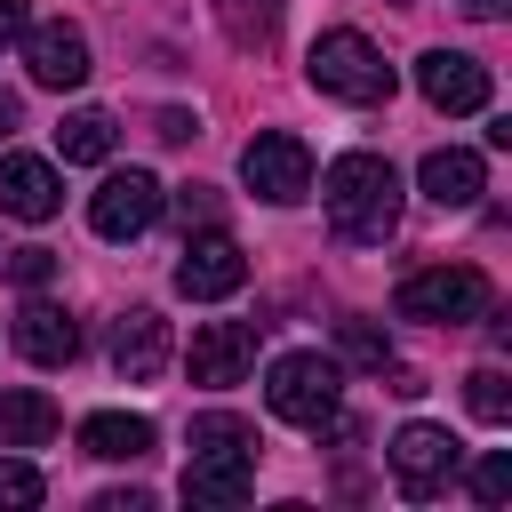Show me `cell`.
Instances as JSON below:
<instances>
[{
  "label": "cell",
  "mask_w": 512,
  "mask_h": 512,
  "mask_svg": "<svg viewBox=\"0 0 512 512\" xmlns=\"http://www.w3.org/2000/svg\"><path fill=\"white\" fill-rule=\"evenodd\" d=\"M48 272H56L48 248H16V256H8V280H16V288H48Z\"/></svg>",
  "instance_id": "obj_25"
},
{
  "label": "cell",
  "mask_w": 512,
  "mask_h": 512,
  "mask_svg": "<svg viewBox=\"0 0 512 512\" xmlns=\"http://www.w3.org/2000/svg\"><path fill=\"white\" fill-rule=\"evenodd\" d=\"M80 448H88V456H104V464H136V456H152V416L96 408V416L80 424Z\"/></svg>",
  "instance_id": "obj_17"
},
{
  "label": "cell",
  "mask_w": 512,
  "mask_h": 512,
  "mask_svg": "<svg viewBox=\"0 0 512 512\" xmlns=\"http://www.w3.org/2000/svg\"><path fill=\"white\" fill-rule=\"evenodd\" d=\"M488 304H496V288H488V272H480V264H424V272H408V280H400V296H392V312H400V320H432V328L480 320Z\"/></svg>",
  "instance_id": "obj_4"
},
{
  "label": "cell",
  "mask_w": 512,
  "mask_h": 512,
  "mask_svg": "<svg viewBox=\"0 0 512 512\" xmlns=\"http://www.w3.org/2000/svg\"><path fill=\"white\" fill-rule=\"evenodd\" d=\"M464 400H472L480 424H504V416H512V376H504V368H472V376H464Z\"/></svg>",
  "instance_id": "obj_22"
},
{
  "label": "cell",
  "mask_w": 512,
  "mask_h": 512,
  "mask_svg": "<svg viewBox=\"0 0 512 512\" xmlns=\"http://www.w3.org/2000/svg\"><path fill=\"white\" fill-rule=\"evenodd\" d=\"M336 400H344V368H336L328 352H280L272 376H264V408H272L280 424L320 432V424L336 416Z\"/></svg>",
  "instance_id": "obj_5"
},
{
  "label": "cell",
  "mask_w": 512,
  "mask_h": 512,
  "mask_svg": "<svg viewBox=\"0 0 512 512\" xmlns=\"http://www.w3.org/2000/svg\"><path fill=\"white\" fill-rule=\"evenodd\" d=\"M320 208H328V232L352 240V248L392 240V224H400V176H392V160H384V152H344V160H328Z\"/></svg>",
  "instance_id": "obj_1"
},
{
  "label": "cell",
  "mask_w": 512,
  "mask_h": 512,
  "mask_svg": "<svg viewBox=\"0 0 512 512\" xmlns=\"http://www.w3.org/2000/svg\"><path fill=\"white\" fill-rule=\"evenodd\" d=\"M416 184H424V200H440V208H472V200L488 192V168H480V152H464V144H440V152H424Z\"/></svg>",
  "instance_id": "obj_15"
},
{
  "label": "cell",
  "mask_w": 512,
  "mask_h": 512,
  "mask_svg": "<svg viewBox=\"0 0 512 512\" xmlns=\"http://www.w3.org/2000/svg\"><path fill=\"white\" fill-rule=\"evenodd\" d=\"M24 24H32V8H24V0H0V48H16Z\"/></svg>",
  "instance_id": "obj_27"
},
{
  "label": "cell",
  "mask_w": 512,
  "mask_h": 512,
  "mask_svg": "<svg viewBox=\"0 0 512 512\" xmlns=\"http://www.w3.org/2000/svg\"><path fill=\"white\" fill-rule=\"evenodd\" d=\"M56 432V400L48 392H32V384H16V392H0V448H40Z\"/></svg>",
  "instance_id": "obj_18"
},
{
  "label": "cell",
  "mask_w": 512,
  "mask_h": 512,
  "mask_svg": "<svg viewBox=\"0 0 512 512\" xmlns=\"http://www.w3.org/2000/svg\"><path fill=\"white\" fill-rule=\"evenodd\" d=\"M152 136H160V144H184V136H192V112H176V104H168V112L152 120Z\"/></svg>",
  "instance_id": "obj_28"
},
{
  "label": "cell",
  "mask_w": 512,
  "mask_h": 512,
  "mask_svg": "<svg viewBox=\"0 0 512 512\" xmlns=\"http://www.w3.org/2000/svg\"><path fill=\"white\" fill-rule=\"evenodd\" d=\"M464 16H480V24H488V16H504V0H464Z\"/></svg>",
  "instance_id": "obj_31"
},
{
  "label": "cell",
  "mask_w": 512,
  "mask_h": 512,
  "mask_svg": "<svg viewBox=\"0 0 512 512\" xmlns=\"http://www.w3.org/2000/svg\"><path fill=\"white\" fill-rule=\"evenodd\" d=\"M400 8H416V0H400Z\"/></svg>",
  "instance_id": "obj_32"
},
{
  "label": "cell",
  "mask_w": 512,
  "mask_h": 512,
  "mask_svg": "<svg viewBox=\"0 0 512 512\" xmlns=\"http://www.w3.org/2000/svg\"><path fill=\"white\" fill-rule=\"evenodd\" d=\"M152 496H136V488H112V496H96V512H144Z\"/></svg>",
  "instance_id": "obj_29"
},
{
  "label": "cell",
  "mask_w": 512,
  "mask_h": 512,
  "mask_svg": "<svg viewBox=\"0 0 512 512\" xmlns=\"http://www.w3.org/2000/svg\"><path fill=\"white\" fill-rule=\"evenodd\" d=\"M184 368H192V384H208V392L240 384V376L256 368V328H248V320H200Z\"/></svg>",
  "instance_id": "obj_10"
},
{
  "label": "cell",
  "mask_w": 512,
  "mask_h": 512,
  "mask_svg": "<svg viewBox=\"0 0 512 512\" xmlns=\"http://www.w3.org/2000/svg\"><path fill=\"white\" fill-rule=\"evenodd\" d=\"M168 208V192H160V176H144V168H120V176H104L96 184V200H88V224H96V240H136V232H152V216Z\"/></svg>",
  "instance_id": "obj_8"
},
{
  "label": "cell",
  "mask_w": 512,
  "mask_h": 512,
  "mask_svg": "<svg viewBox=\"0 0 512 512\" xmlns=\"http://www.w3.org/2000/svg\"><path fill=\"white\" fill-rule=\"evenodd\" d=\"M240 184H248L256 200H272V208L304 200V192H312V152H304V136H288V128H264V136L240 152Z\"/></svg>",
  "instance_id": "obj_7"
},
{
  "label": "cell",
  "mask_w": 512,
  "mask_h": 512,
  "mask_svg": "<svg viewBox=\"0 0 512 512\" xmlns=\"http://www.w3.org/2000/svg\"><path fill=\"white\" fill-rule=\"evenodd\" d=\"M248 280V256H240V240L232 232H200V240H184V256H176V296H192V304H216V296H232Z\"/></svg>",
  "instance_id": "obj_9"
},
{
  "label": "cell",
  "mask_w": 512,
  "mask_h": 512,
  "mask_svg": "<svg viewBox=\"0 0 512 512\" xmlns=\"http://www.w3.org/2000/svg\"><path fill=\"white\" fill-rule=\"evenodd\" d=\"M304 72H312V88H320V96H344V104H384V96H392V64H384V56H376V40H368V32H352V24L320 32V40H312V56H304Z\"/></svg>",
  "instance_id": "obj_3"
},
{
  "label": "cell",
  "mask_w": 512,
  "mask_h": 512,
  "mask_svg": "<svg viewBox=\"0 0 512 512\" xmlns=\"http://www.w3.org/2000/svg\"><path fill=\"white\" fill-rule=\"evenodd\" d=\"M56 208H64V176H56L48 160H32V152H8V160H0V216L48 224Z\"/></svg>",
  "instance_id": "obj_13"
},
{
  "label": "cell",
  "mask_w": 512,
  "mask_h": 512,
  "mask_svg": "<svg viewBox=\"0 0 512 512\" xmlns=\"http://www.w3.org/2000/svg\"><path fill=\"white\" fill-rule=\"evenodd\" d=\"M56 152H64L72 168H96V160L112 152V120H104V112H72V120L56 128Z\"/></svg>",
  "instance_id": "obj_20"
},
{
  "label": "cell",
  "mask_w": 512,
  "mask_h": 512,
  "mask_svg": "<svg viewBox=\"0 0 512 512\" xmlns=\"http://www.w3.org/2000/svg\"><path fill=\"white\" fill-rule=\"evenodd\" d=\"M416 88L432 112H480L488 104V64L464 56V48H424L416 56Z\"/></svg>",
  "instance_id": "obj_11"
},
{
  "label": "cell",
  "mask_w": 512,
  "mask_h": 512,
  "mask_svg": "<svg viewBox=\"0 0 512 512\" xmlns=\"http://www.w3.org/2000/svg\"><path fill=\"white\" fill-rule=\"evenodd\" d=\"M16 120H24V104H16L8 88H0V136H16Z\"/></svg>",
  "instance_id": "obj_30"
},
{
  "label": "cell",
  "mask_w": 512,
  "mask_h": 512,
  "mask_svg": "<svg viewBox=\"0 0 512 512\" xmlns=\"http://www.w3.org/2000/svg\"><path fill=\"white\" fill-rule=\"evenodd\" d=\"M176 216H184V224H216V192H208V184H184V192H176Z\"/></svg>",
  "instance_id": "obj_26"
},
{
  "label": "cell",
  "mask_w": 512,
  "mask_h": 512,
  "mask_svg": "<svg viewBox=\"0 0 512 512\" xmlns=\"http://www.w3.org/2000/svg\"><path fill=\"white\" fill-rule=\"evenodd\" d=\"M384 456H392V488H400L408 504H424V496H440V488L456 480V464H464V448H456V432H440V424H400Z\"/></svg>",
  "instance_id": "obj_6"
},
{
  "label": "cell",
  "mask_w": 512,
  "mask_h": 512,
  "mask_svg": "<svg viewBox=\"0 0 512 512\" xmlns=\"http://www.w3.org/2000/svg\"><path fill=\"white\" fill-rule=\"evenodd\" d=\"M16 352H24L32 368H64V360L80 352V328H72L56 304H40V296H32V304L16 312Z\"/></svg>",
  "instance_id": "obj_16"
},
{
  "label": "cell",
  "mask_w": 512,
  "mask_h": 512,
  "mask_svg": "<svg viewBox=\"0 0 512 512\" xmlns=\"http://www.w3.org/2000/svg\"><path fill=\"white\" fill-rule=\"evenodd\" d=\"M472 496H480V504H504V496H512V456H480V464H472Z\"/></svg>",
  "instance_id": "obj_24"
},
{
  "label": "cell",
  "mask_w": 512,
  "mask_h": 512,
  "mask_svg": "<svg viewBox=\"0 0 512 512\" xmlns=\"http://www.w3.org/2000/svg\"><path fill=\"white\" fill-rule=\"evenodd\" d=\"M48 496V480L24 464V456H0V512H32Z\"/></svg>",
  "instance_id": "obj_23"
},
{
  "label": "cell",
  "mask_w": 512,
  "mask_h": 512,
  "mask_svg": "<svg viewBox=\"0 0 512 512\" xmlns=\"http://www.w3.org/2000/svg\"><path fill=\"white\" fill-rule=\"evenodd\" d=\"M216 16H224L232 48H272V32H280V0H216Z\"/></svg>",
  "instance_id": "obj_19"
},
{
  "label": "cell",
  "mask_w": 512,
  "mask_h": 512,
  "mask_svg": "<svg viewBox=\"0 0 512 512\" xmlns=\"http://www.w3.org/2000/svg\"><path fill=\"white\" fill-rule=\"evenodd\" d=\"M112 368H120L128 384H152V376L168 368V320H160L152 304H128V312L112 320Z\"/></svg>",
  "instance_id": "obj_14"
},
{
  "label": "cell",
  "mask_w": 512,
  "mask_h": 512,
  "mask_svg": "<svg viewBox=\"0 0 512 512\" xmlns=\"http://www.w3.org/2000/svg\"><path fill=\"white\" fill-rule=\"evenodd\" d=\"M24 64H32V80L40 88H80L96 64H88V32L80 24H24Z\"/></svg>",
  "instance_id": "obj_12"
},
{
  "label": "cell",
  "mask_w": 512,
  "mask_h": 512,
  "mask_svg": "<svg viewBox=\"0 0 512 512\" xmlns=\"http://www.w3.org/2000/svg\"><path fill=\"white\" fill-rule=\"evenodd\" d=\"M256 480V424L232 408L192 416V464H184V504H240Z\"/></svg>",
  "instance_id": "obj_2"
},
{
  "label": "cell",
  "mask_w": 512,
  "mask_h": 512,
  "mask_svg": "<svg viewBox=\"0 0 512 512\" xmlns=\"http://www.w3.org/2000/svg\"><path fill=\"white\" fill-rule=\"evenodd\" d=\"M336 344H344V360H352V368H376V376L392 368V336H384L376 320H344V328H336Z\"/></svg>",
  "instance_id": "obj_21"
}]
</instances>
